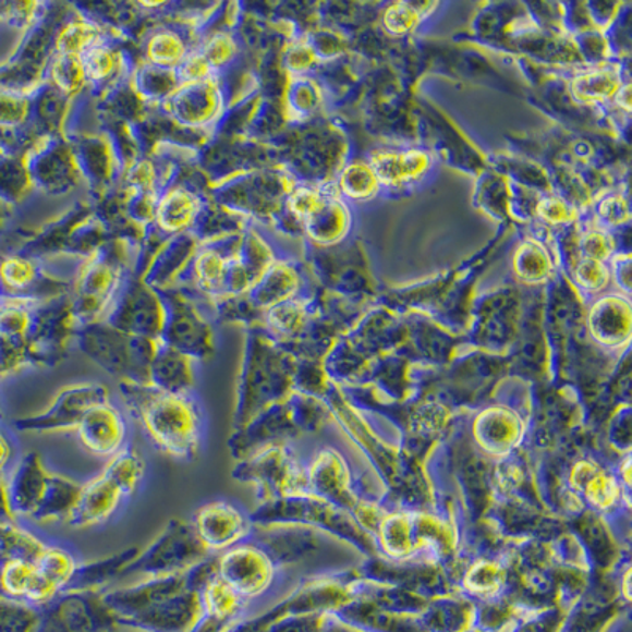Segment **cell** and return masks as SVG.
Listing matches in <instances>:
<instances>
[{"instance_id":"6da1fadb","label":"cell","mask_w":632,"mask_h":632,"mask_svg":"<svg viewBox=\"0 0 632 632\" xmlns=\"http://www.w3.org/2000/svg\"><path fill=\"white\" fill-rule=\"evenodd\" d=\"M119 396L158 451L182 462L199 454L206 416L196 394H168L150 385L119 382Z\"/></svg>"},{"instance_id":"7a4b0ae2","label":"cell","mask_w":632,"mask_h":632,"mask_svg":"<svg viewBox=\"0 0 632 632\" xmlns=\"http://www.w3.org/2000/svg\"><path fill=\"white\" fill-rule=\"evenodd\" d=\"M293 382V367L269 337L251 329L239 370L233 430L276 403L283 402Z\"/></svg>"},{"instance_id":"3957f363","label":"cell","mask_w":632,"mask_h":632,"mask_svg":"<svg viewBox=\"0 0 632 632\" xmlns=\"http://www.w3.org/2000/svg\"><path fill=\"white\" fill-rule=\"evenodd\" d=\"M81 353L121 382L149 385V370L160 339L130 336L107 321L81 326L75 339Z\"/></svg>"},{"instance_id":"277c9868","label":"cell","mask_w":632,"mask_h":632,"mask_svg":"<svg viewBox=\"0 0 632 632\" xmlns=\"http://www.w3.org/2000/svg\"><path fill=\"white\" fill-rule=\"evenodd\" d=\"M209 555L214 554L207 552L199 543L192 523L171 519L160 535L124 569L121 579L185 574Z\"/></svg>"},{"instance_id":"5b68a950","label":"cell","mask_w":632,"mask_h":632,"mask_svg":"<svg viewBox=\"0 0 632 632\" xmlns=\"http://www.w3.org/2000/svg\"><path fill=\"white\" fill-rule=\"evenodd\" d=\"M160 293L167 304V321L161 332V342L195 357L199 364L209 361L216 353V332L202 305L195 297L178 288Z\"/></svg>"},{"instance_id":"8992f818","label":"cell","mask_w":632,"mask_h":632,"mask_svg":"<svg viewBox=\"0 0 632 632\" xmlns=\"http://www.w3.org/2000/svg\"><path fill=\"white\" fill-rule=\"evenodd\" d=\"M231 476L239 483L258 487L263 501L304 497L308 490L307 476L279 445L236 462Z\"/></svg>"},{"instance_id":"52a82bcc","label":"cell","mask_w":632,"mask_h":632,"mask_svg":"<svg viewBox=\"0 0 632 632\" xmlns=\"http://www.w3.org/2000/svg\"><path fill=\"white\" fill-rule=\"evenodd\" d=\"M160 110L179 129L210 136L223 122L228 104L220 78L216 76L199 83L181 84Z\"/></svg>"},{"instance_id":"ba28073f","label":"cell","mask_w":632,"mask_h":632,"mask_svg":"<svg viewBox=\"0 0 632 632\" xmlns=\"http://www.w3.org/2000/svg\"><path fill=\"white\" fill-rule=\"evenodd\" d=\"M105 321L130 336L160 339L167 321L163 294L143 279H126Z\"/></svg>"},{"instance_id":"9c48e42d","label":"cell","mask_w":632,"mask_h":632,"mask_svg":"<svg viewBox=\"0 0 632 632\" xmlns=\"http://www.w3.org/2000/svg\"><path fill=\"white\" fill-rule=\"evenodd\" d=\"M80 326L72 312V302L56 300L44 304L32 315L26 339V360L41 367H56L65 360L75 342Z\"/></svg>"},{"instance_id":"30bf717a","label":"cell","mask_w":632,"mask_h":632,"mask_svg":"<svg viewBox=\"0 0 632 632\" xmlns=\"http://www.w3.org/2000/svg\"><path fill=\"white\" fill-rule=\"evenodd\" d=\"M122 269L107 253H94L81 268L72 312L78 326L105 321L122 284Z\"/></svg>"},{"instance_id":"8fae6325","label":"cell","mask_w":632,"mask_h":632,"mask_svg":"<svg viewBox=\"0 0 632 632\" xmlns=\"http://www.w3.org/2000/svg\"><path fill=\"white\" fill-rule=\"evenodd\" d=\"M110 400V391L100 382L86 381L66 386L56 394L47 410L17 423L21 430L35 434L75 432L81 420L97 403Z\"/></svg>"},{"instance_id":"7c38bea8","label":"cell","mask_w":632,"mask_h":632,"mask_svg":"<svg viewBox=\"0 0 632 632\" xmlns=\"http://www.w3.org/2000/svg\"><path fill=\"white\" fill-rule=\"evenodd\" d=\"M276 572L272 558L251 537L217 555V575L245 600L266 593Z\"/></svg>"},{"instance_id":"4fadbf2b","label":"cell","mask_w":632,"mask_h":632,"mask_svg":"<svg viewBox=\"0 0 632 632\" xmlns=\"http://www.w3.org/2000/svg\"><path fill=\"white\" fill-rule=\"evenodd\" d=\"M192 526L207 552L219 555L252 536L251 514L228 500H212L199 506Z\"/></svg>"},{"instance_id":"5bb4252c","label":"cell","mask_w":632,"mask_h":632,"mask_svg":"<svg viewBox=\"0 0 632 632\" xmlns=\"http://www.w3.org/2000/svg\"><path fill=\"white\" fill-rule=\"evenodd\" d=\"M48 607L52 623L62 632H104L118 621L101 592H62Z\"/></svg>"},{"instance_id":"9a60e30c","label":"cell","mask_w":632,"mask_h":632,"mask_svg":"<svg viewBox=\"0 0 632 632\" xmlns=\"http://www.w3.org/2000/svg\"><path fill=\"white\" fill-rule=\"evenodd\" d=\"M40 150L35 153V163L31 170L32 182L44 192L52 195H65L84 182L78 160L72 144L59 139V136H44Z\"/></svg>"},{"instance_id":"2e32d148","label":"cell","mask_w":632,"mask_h":632,"mask_svg":"<svg viewBox=\"0 0 632 632\" xmlns=\"http://www.w3.org/2000/svg\"><path fill=\"white\" fill-rule=\"evenodd\" d=\"M75 432L84 451L104 459H111L122 451L129 437L125 416L111 400L97 403L87 411Z\"/></svg>"},{"instance_id":"e0dca14e","label":"cell","mask_w":632,"mask_h":632,"mask_svg":"<svg viewBox=\"0 0 632 632\" xmlns=\"http://www.w3.org/2000/svg\"><path fill=\"white\" fill-rule=\"evenodd\" d=\"M294 426L296 424L283 400L256 414L245 426L233 430L228 438V451L231 458L241 462L262 449L276 446L279 438L288 437L294 430Z\"/></svg>"},{"instance_id":"ac0fdd59","label":"cell","mask_w":632,"mask_h":632,"mask_svg":"<svg viewBox=\"0 0 632 632\" xmlns=\"http://www.w3.org/2000/svg\"><path fill=\"white\" fill-rule=\"evenodd\" d=\"M202 616V596L192 586L121 623L149 632H189Z\"/></svg>"},{"instance_id":"d6986e66","label":"cell","mask_w":632,"mask_h":632,"mask_svg":"<svg viewBox=\"0 0 632 632\" xmlns=\"http://www.w3.org/2000/svg\"><path fill=\"white\" fill-rule=\"evenodd\" d=\"M205 205L202 193L181 182H171L158 195L154 227L167 239L190 233Z\"/></svg>"},{"instance_id":"ffe728a7","label":"cell","mask_w":632,"mask_h":632,"mask_svg":"<svg viewBox=\"0 0 632 632\" xmlns=\"http://www.w3.org/2000/svg\"><path fill=\"white\" fill-rule=\"evenodd\" d=\"M126 497L104 473L81 486L78 501L69 518L73 528H93L110 521Z\"/></svg>"},{"instance_id":"44dd1931","label":"cell","mask_w":632,"mask_h":632,"mask_svg":"<svg viewBox=\"0 0 632 632\" xmlns=\"http://www.w3.org/2000/svg\"><path fill=\"white\" fill-rule=\"evenodd\" d=\"M198 361L182 351L160 345L149 370V385L168 394H195L198 385Z\"/></svg>"},{"instance_id":"7402d4cb","label":"cell","mask_w":632,"mask_h":632,"mask_svg":"<svg viewBox=\"0 0 632 632\" xmlns=\"http://www.w3.org/2000/svg\"><path fill=\"white\" fill-rule=\"evenodd\" d=\"M0 592L5 598L31 606H48L61 593L38 574L34 561L12 557H7L0 568Z\"/></svg>"},{"instance_id":"603a6c76","label":"cell","mask_w":632,"mask_h":632,"mask_svg":"<svg viewBox=\"0 0 632 632\" xmlns=\"http://www.w3.org/2000/svg\"><path fill=\"white\" fill-rule=\"evenodd\" d=\"M49 474L51 472H48L44 460L37 452H31L29 455L21 460L15 477L9 487V498L13 512L31 515V518L34 515L41 497H44Z\"/></svg>"},{"instance_id":"cb8c5ba5","label":"cell","mask_w":632,"mask_h":632,"mask_svg":"<svg viewBox=\"0 0 632 632\" xmlns=\"http://www.w3.org/2000/svg\"><path fill=\"white\" fill-rule=\"evenodd\" d=\"M142 552L139 547H129L100 560L81 563L63 592H101V588L121 579L124 569Z\"/></svg>"},{"instance_id":"d4e9b609","label":"cell","mask_w":632,"mask_h":632,"mask_svg":"<svg viewBox=\"0 0 632 632\" xmlns=\"http://www.w3.org/2000/svg\"><path fill=\"white\" fill-rule=\"evenodd\" d=\"M195 48L181 27L158 26L144 38V62L175 70Z\"/></svg>"},{"instance_id":"484cf974","label":"cell","mask_w":632,"mask_h":632,"mask_svg":"<svg viewBox=\"0 0 632 632\" xmlns=\"http://www.w3.org/2000/svg\"><path fill=\"white\" fill-rule=\"evenodd\" d=\"M72 147L84 181L95 182L98 185L111 182L119 163L110 136H84Z\"/></svg>"},{"instance_id":"4316f807","label":"cell","mask_w":632,"mask_h":632,"mask_svg":"<svg viewBox=\"0 0 632 632\" xmlns=\"http://www.w3.org/2000/svg\"><path fill=\"white\" fill-rule=\"evenodd\" d=\"M87 86L94 89H119L118 84L124 81L126 63L124 54L110 45V41L97 45L81 56Z\"/></svg>"},{"instance_id":"83f0119b","label":"cell","mask_w":632,"mask_h":632,"mask_svg":"<svg viewBox=\"0 0 632 632\" xmlns=\"http://www.w3.org/2000/svg\"><path fill=\"white\" fill-rule=\"evenodd\" d=\"M81 486L83 484L78 481L70 479L62 474H49L44 497H41L32 519L37 522L69 521L70 514L78 501Z\"/></svg>"},{"instance_id":"f1b7e54d","label":"cell","mask_w":632,"mask_h":632,"mask_svg":"<svg viewBox=\"0 0 632 632\" xmlns=\"http://www.w3.org/2000/svg\"><path fill=\"white\" fill-rule=\"evenodd\" d=\"M430 160L420 150L409 153H379L372 160V170L378 182L386 185H402L416 181L426 173Z\"/></svg>"},{"instance_id":"f546056e","label":"cell","mask_w":632,"mask_h":632,"mask_svg":"<svg viewBox=\"0 0 632 632\" xmlns=\"http://www.w3.org/2000/svg\"><path fill=\"white\" fill-rule=\"evenodd\" d=\"M179 86H181V80L175 70L161 69L147 62L136 65L130 76V87L133 93L147 105L161 107Z\"/></svg>"},{"instance_id":"4dcf8cb0","label":"cell","mask_w":632,"mask_h":632,"mask_svg":"<svg viewBox=\"0 0 632 632\" xmlns=\"http://www.w3.org/2000/svg\"><path fill=\"white\" fill-rule=\"evenodd\" d=\"M108 41L104 29L93 20L73 16L63 21L52 37V51L58 54L83 56L90 48Z\"/></svg>"},{"instance_id":"1f68e13d","label":"cell","mask_w":632,"mask_h":632,"mask_svg":"<svg viewBox=\"0 0 632 632\" xmlns=\"http://www.w3.org/2000/svg\"><path fill=\"white\" fill-rule=\"evenodd\" d=\"M34 564L38 574L62 593L72 581L81 563L72 547L47 540L41 552L35 558Z\"/></svg>"},{"instance_id":"d6a6232c","label":"cell","mask_w":632,"mask_h":632,"mask_svg":"<svg viewBox=\"0 0 632 632\" xmlns=\"http://www.w3.org/2000/svg\"><path fill=\"white\" fill-rule=\"evenodd\" d=\"M101 473L112 481L126 498H130L139 489L144 477H146V460L135 448L126 445L122 451L108 460L107 466Z\"/></svg>"},{"instance_id":"836d02e7","label":"cell","mask_w":632,"mask_h":632,"mask_svg":"<svg viewBox=\"0 0 632 632\" xmlns=\"http://www.w3.org/2000/svg\"><path fill=\"white\" fill-rule=\"evenodd\" d=\"M202 612L206 616L219 618L228 623H236L245 599L239 596L230 585L224 584L219 575H214L202 592Z\"/></svg>"},{"instance_id":"e575fe53","label":"cell","mask_w":632,"mask_h":632,"mask_svg":"<svg viewBox=\"0 0 632 632\" xmlns=\"http://www.w3.org/2000/svg\"><path fill=\"white\" fill-rule=\"evenodd\" d=\"M47 76L49 86L54 87L70 100L78 97L87 87L83 61H81L80 56L52 52L51 59L47 63Z\"/></svg>"},{"instance_id":"d590c367","label":"cell","mask_w":632,"mask_h":632,"mask_svg":"<svg viewBox=\"0 0 632 632\" xmlns=\"http://www.w3.org/2000/svg\"><path fill=\"white\" fill-rule=\"evenodd\" d=\"M196 49L205 56L217 76L236 66L241 56V44L236 35L228 29L207 32L205 37L198 38Z\"/></svg>"},{"instance_id":"8d00e7d4","label":"cell","mask_w":632,"mask_h":632,"mask_svg":"<svg viewBox=\"0 0 632 632\" xmlns=\"http://www.w3.org/2000/svg\"><path fill=\"white\" fill-rule=\"evenodd\" d=\"M302 223L307 228L312 239L323 242V244H329V242H336L337 239L343 236L345 214H343L342 207L332 205L331 202L328 203L323 198L319 206Z\"/></svg>"},{"instance_id":"74e56055","label":"cell","mask_w":632,"mask_h":632,"mask_svg":"<svg viewBox=\"0 0 632 632\" xmlns=\"http://www.w3.org/2000/svg\"><path fill=\"white\" fill-rule=\"evenodd\" d=\"M263 321L270 336L290 339L304 328L305 311L301 302L284 301L263 312Z\"/></svg>"},{"instance_id":"f35d334b","label":"cell","mask_w":632,"mask_h":632,"mask_svg":"<svg viewBox=\"0 0 632 632\" xmlns=\"http://www.w3.org/2000/svg\"><path fill=\"white\" fill-rule=\"evenodd\" d=\"M617 73L609 69L595 70L575 81L574 89L582 100L604 101L613 97L620 89Z\"/></svg>"},{"instance_id":"ab89813d","label":"cell","mask_w":632,"mask_h":632,"mask_svg":"<svg viewBox=\"0 0 632 632\" xmlns=\"http://www.w3.org/2000/svg\"><path fill=\"white\" fill-rule=\"evenodd\" d=\"M32 101L26 94L0 89V129H17L29 121Z\"/></svg>"},{"instance_id":"60d3db41","label":"cell","mask_w":632,"mask_h":632,"mask_svg":"<svg viewBox=\"0 0 632 632\" xmlns=\"http://www.w3.org/2000/svg\"><path fill=\"white\" fill-rule=\"evenodd\" d=\"M343 193L353 199L370 198L377 193L378 179L374 170L368 165L356 163L347 168L342 179H340Z\"/></svg>"},{"instance_id":"b9f144b4","label":"cell","mask_w":632,"mask_h":632,"mask_svg":"<svg viewBox=\"0 0 632 632\" xmlns=\"http://www.w3.org/2000/svg\"><path fill=\"white\" fill-rule=\"evenodd\" d=\"M515 269L523 280L540 282L546 279L550 269L549 256L539 245H523L515 258Z\"/></svg>"},{"instance_id":"7bdbcfd3","label":"cell","mask_w":632,"mask_h":632,"mask_svg":"<svg viewBox=\"0 0 632 632\" xmlns=\"http://www.w3.org/2000/svg\"><path fill=\"white\" fill-rule=\"evenodd\" d=\"M426 7H417L413 3H396V5L389 7L385 15L386 29L396 35L409 34L420 24Z\"/></svg>"},{"instance_id":"ee69618b","label":"cell","mask_w":632,"mask_h":632,"mask_svg":"<svg viewBox=\"0 0 632 632\" xmlns=\"http://www.w3.org/2000/svg\"><path fill=\"white\" fill-rule=\"evenodd\" d=\"M181 84L185 83H199V81L216 78L217 73L214 72L212 66L206 61L205 56L198 51V49H193L192 52L185 58V61L175 69Z\"/></svg>"},{"instance_id":"f6af8a7d","label":"cell","mask_w":632,"mask_h":632,"mask_svg":"<svg viewBox=\"0 0 632 632\" xmlns=\"http://www.w3.org/2000/svg\"><path fill=\"white\" fill-rule=\"evenodd\" d=\"M316 107V93L305 81L291 86L288 93V108L296 114H308Z\"/></svg>"},{"instance_id":"bcb514c9","label":"cell","mask_w":632,"mask_h":632,"mask_svg":"<svg viewBox=\"0 0 632 632\" xmlns=\"http://www.w3.org/2000/svg\"><path fill=\"white\" fill-rule=\"evenodd\" d=\"M609 279V270L598 259L586 258L578 266V280L584 287L598 290Z\"/></svg>"},{"instance_id":"7dc6e473","label":"cell","mask_w":632,"mask_h":632,"mask_svg":"<svg viewBox=\"0 0 632 632\" xmlns=\"http://www.w3.org/2000/svg\"><path fill=\"white\" fill-rule=\"evenodd\" d=\"M314 59L315 54L312 47H308L307 44H297L288 51L287 65L291 72L302 73L311 69Z\"/></svg>"},{"instance_id":"c3c4849f","label":"cell","mask_w":632,"mask_h":632,"mask_svg":"<svg viewBox=\"0 0 632 632\" xmlns=\"http://www.w3.org/2000/svg\"><path fill=\"white\" fill-rule=\"evenodd\" d=\"M584 248L588 258L600 259L607 258L612 252L613 245L610 238L603 233H592L585 238Z\"/></svg>"},{"instance_id":"681fc988","label":"cell","mask_w":632,"mask_h":632,"mask_svg":"<svg viewBox=\"0 0 632 632\" xmlns=\"http://www.w3.org/2000/svg\"><path fill=\"white\" fill-rule=\"evenodd\" d=\"M539 214L543 219L552 221V223H563V221L571 220V209L564 205V202L557 198L540 203Z\"/></svg>"},{"instance_id":"f907efd6","label":"cell","mask_w":632,"mask_h":632,"mask_svg":"<svg viewBox=\"0 0 632 632\" xmlns=\"http://www.w3.org/2000/svg\"><path fill=\"white\" fill-rule=\"evenodd\" d=\"M628 206L627 203L621 198H612L606 202L603 207V216L607 220L613 221V223H621V221L628 219Z\"/></svg>"},{"instance_id":"816d5d0a","label":"cell","mask_w":632,"mask_h":632,"mask_svg":"<svg viewBox=\"0 0 632 632\" xmlns=\"http://www.w3.org/2000/svg\"><path fill=\"white\" fill-rule=\"evenodd\" d=\"M10 459H12V445H10L9 438L0 432V472L5 469Z\"/></svg>"}]
</instances>
